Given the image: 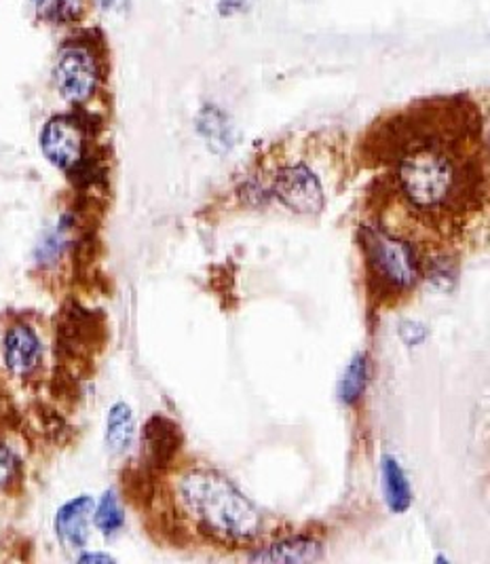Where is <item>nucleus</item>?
Returning <instances> with one entry per match:
<instances>
[{
	"label": "nucleus",
	"instance_id": "nucleus-1",
	"mask_svg": "<svg viewBox=\"0 0 490 564\" xmlns=\"http://www.w3.org/2000/svg\"><path fill=\"white\" fill-rule=\"evenodd\" d=\"M434 119L427 108L418 110L414 131H409L404 149L398 156V184L411 206L418 212L455 209L465 202L471 186L459 138L469 131L471 115L464 104L432 100Z\"/></svg>",
	"mask_w": 490,
	"mask_h": 564
},
{
	"label": "nucleus",
	"instance_id": "nucleus-2",
	"mask_svg": "<svg viewBox=\"0 0 490 564\" xmlns=\"http://www.w3.org/2000/svg\"><path fill=\"white\" fill-rule=\"evenodd\" d=\"M178 501L199 533L220 543H248L260 533L254 503L211 469H190L178 480Z\"/></svg>",
	"mask_w": 490,
	"mask_h": 564
},
{
	"label": "nucleus",
	"instance_id": "nucleus-3",
	"mask_svg": "<svg viewBox=\"0 0 490 564\" xmlns=\"http://www.w3.org/2000/svg\"><path fill=\"white\" fill-rule=\"evenodd\" d=\"M100 77L102 70L98 55L89 45L73 41L57 53L53 80L66 102L85 104L91 100L100 85Z\"/></svg>",
	"mask_w": 490,
	"mask_h": 564
},
{
	"label": "nucleus",
	"instance_id": "nucleus-4",
	"mask_svg": "<svg viewBox=\"0 0 490 564\" xmlns=\"http://www.w3.org/2000/svg\"><path fill=\"white\" fill-rule=\"evenodd\" d=\"M366 254L374 278L393 290H409L418 280V260L404 239L385 231H368Z\"/></svg>",
	"mask_w": 490,
	"mask_h": 564
},
{
	"label": "nucleus",
	"instance_id": "nucleus-5",
	"mask_svg": "<svg viewBox=\"0 0 490 564\" xmlns=\"http://www.w3.org/2000/svg\"><path fill=\"white\" fill-rule=\"evenodd\" d=\"M273 191L296 214H319L326 206L322 182L305 163L284 165L275 176Z\"/></svg>",
	"mask_w": 490,
	"mask_h": 564
},
{
	"label": "nucleus",
	"instance_id": "nucleus-6",
	"mask_svg": "<svg viewBox=\"0 0 490 564\" xmlns=\"http://www.w3.org/2000/svg\"><path fill=\"white\" fill-rule=\"evenodd\" d=\"M41 149L50 163L68 172L83 159V129L73 117H53L41 131Z\"/></svg>",
	"mask_w": 490,
	"mask_h": 564
},
{
	"label": "nucleus",
	"instance_id": "nucleus-7",
	"mask_svg": "<svg viewBox=\"0 0 490 564\" xmlns=\"http://www.w3.org/2000/svg\"><path fill=\"white\" fill-rule=\"evenodd\" d=\"M94 513V499L83 495L68 501L55 516V533L68 550H83L89 539V518Z\"/></svg>",
	"mask_w": 490,
	"mask_h": 564
},
{
	"label": "nucleus",
	"instance_id": "nucleus-8",
	"mask_svg": "<svg viewBox=\"0 0 490 564\" xmlns=\"http://www.w3.org/2000/svg\"><path fill=\"white\" fill-rule=\"evenodd\" d=\"M41 356V340L28 326H13L4 336V361L13 375H30L39 366Z\"/></svg>",
	"mask_w": 490,
	"mask_h": 564
},
{
	"label": "nucleus",
	"instance_id": "nucleus-9",
	"mask_svg": "<svg viewBox=\"0 0 490 564\" xmlns=\"http://www.w3.org/2000/svg\"><path fill=\"white\" fill-rule=\"evenodd\" d=\"M322 545L309 538L284 539L250 556L254 563H309L319 558Z\"/></svg>",
	"mask_w": 490,
	"mask_h": 564
},
{
	"label": "nucleus",
	"instance_id": "nucleus-10",
	"mask_svg": "<svg viewBox=\"0 0 490 564\" xmlns=\"http://www.w3.org/2000/svg\"><path fill=\"white\" fill-rule=\"evenodd\" d=\"M144 442H146V451L151 462L156 465H165L172 462L174 455L178 453V444H181V432L176 427V423H172L165 416H153L146 425L144 432Z\"/></svg>",
	"mask_w": 490,
	"mask_h": 564
},
{
	"label": "nucleus",
	"instance_id": "nucleus-11",
	"mask_svg": "<svg viewBox=\"0 0 490 564\" xmlns=\"http://www.w3.org/2000/svg\"><path fill=\"white\" fill-rule=\"evenodd\" d=\"M383 490L389 510L395 513L406 512L413 503V490L406 480L402 465L393 457H383Z\"/></svg>",
	"mask_w": 490,
	"mask_h": 564
},
{
	"label": "nucleus",
	"instance_id": "nucleus-12",
	"mask_svg": "<svg viewBox=\"0 0 490 564\" xmlns=\"http://www.w3.org/2000/svg\"><path fill=\"white\" fill-rule=\"evenodd\" d=\"M34 15L53 26H68L83 20L85 0H30Z\"/></svg>",
	"mask_w": 490,
	"mask_h": 564
},
{
	"label": "nucleus",
	"instance_id": "nucleus-13",
	"mask_svg": "<svg viewBox=\"0 0 490 564\" xmlns=\"http://www.w3.org/2000/svg\"><path fill=\"white\" fill-rule=\"evenodd\" d=\"M135 436L133 414L128 404L119 402L108 412V425H106V444L112 453H126Z\"/></svg>",
	"mask_w": 490,
	"mask_h": 564
},
{
	"label": "nucleus",
	"instance_id": "nucleus-14",
	"mask_svg": "<svg viewBox=\"0 0 490 564\" xmlns=\"http://www.w3.org/2000/svg\"><path fill=\"white\" fill-rule=\"evenodd\" d=\"M366 381H368V361L366 356H356L349 361L345 377L340 381V389H338L340 400L345 404H356L366 391Z\"/></svg>",
	"mask_w": 490,
	"mask_h": 564
},
{
	"label": "nucleus",
	"instance_id": "nucleus-15",
	"mask_svg": "<svg viewBox=\"0 0 490 564\" xmlns=\"http://www.w3.org/2000/svg\"><path fill=\"white\" fill-rule=\"evenodd\" d=\"M94 513H96L94 516L96 527L102 531L104 535L117 533L123 527V522H126V513H123V508H121V503H119L115 492H106L102 501H100V506H98V510Z\"/></svg>",
	"mask_w": 490,
	"mask_h": 564
},
{
	"label": "nucleus",
	"instance_id": "nucleus-16",
	"mask_svg": "<svg viewBox=\"0 0 490 564\" xmlns=\"http://www.w3.org/2000/svg\"><path fill=\"white\" fill-rule=\"evenodd\" d=\"M18 474V459L15 455L4 446L0 444V487H7Z\"/></svg>",
	"mask_w": 490,
	"mask_h": 564
},
{
	"label": "nucleus",
	"instance_id": "nucleus-17",
	"mask_svg": "<svg viewBox=\"0 0 490 564\" xmlns=\"http://www.w3.org/2000/svg\"><path fill=\"white\" fill-rule=\"evenodd\" d=\"M400 336H402V340L406 343V345H418L421 340H425V336H427V330H425V326L423 324H414V322H404L402 324V328H400Z\"/></svg>",
	"mask_w": 490,
	"mask_h": 564
},
{
	"label": "nucleus",
	"instance_id": "nucleus-18",
	"mask_svg": "<svg viewBox=\"0 0 490 564\" xmlns=\"http://www.w3.org/2000/svg\"><path fill=\"white\" fill-rule=\"evenodd\" d=\"M80 563H112V558L106 554H85L80 556Z\"/></svg>",
	"mask_w": 490,
	"mask_h": 564
}]
</instances>
